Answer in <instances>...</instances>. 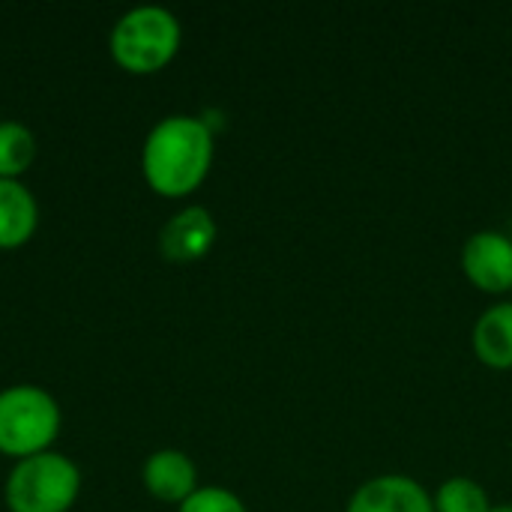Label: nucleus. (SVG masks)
Wrapping results in <instances>:
<instances>
[{
	"label": "nucleus",
	"mask_w": 512,
	"mask_h": 512,
	"mask_svg": "<svg viewBox=\"0 0 512 512\" xmlns=\"http://www.w3.org/2000/svg\"><path fill=\"white\" fill-rule=\"evenodd\" d=\"M180 36L183 30L171 9L144 3L132 6L117 18V24L111 27L108 48L117 66H123L126 72L150 75L171 63L180 48Z\"/></svg>",
	"instance_id": "f03ea898"
},
{
	"label": "nucleus",
	"mask_w": 512,
	"mask_h": 512,
	"mask_svg": "<svg viewBox=\"0 0 512 512\" xmlns=\"http://www.w3.org/2000/svg\"><path fill=\"white\" fill-rule=\"evenodd\" d=\"M213 162V129L201 117H162L144 138L141 171L153 192L183 198L201 186Z\"/></svg>",
	"instance_id": "f257e3e1"
},
{
	"label": "nucleus",
	"mask_w": 512,
	"mask_h": 512,
	"mask_svg": "<svg viewBox=\"0 0 512 512\" xmlns=\"http://www.w3.org/2000/svg\"><path fill=\"white\" fill-rule=\"evenodd\" d=\"M141 480L153 498H159L165 504H177V507L198 489L195 462L180 450H156L144 462Z\"/></svg>",
	"instance_id": "6e6552de"
},
{
	"label": "nucleus",
	"mask_w": 512,
	"mask_h": 512,
	"mask_svg": "<svg viewBox=\"0 0 512 512\" xmlns=\"http://www.w3.org/2000/svg\"><path fill=\"white\" fill-rule=\"evenodd\" d=\"M345 512H435V501L414 477L381 474L357 486Z\"/></svg>",
	"instance_id": "0eeeda50"
},
{
	"label": "nucleus",
	"mask_w": 512,
	"mask_h": 512,
	"mask_svg": "<svg viewBox=\"0 0 512 512\" xmlns=\"http://www.w3.org/2000/svg\"><path fill=\"white\" fill-rule=\"evenodd\" d=\"M216 240V219L207 207L189 204L174 213L159 231V252L171 264H192L210 252Z\"/></svg>",
	"instance_id": "423d86ee"
},
{
	"label": "nucleus",
	"mask_w": 512,
	"mask_h": 512,
	"mask_svg": "<svg viewBox=\"0 0 512 512\" xmlns=\"http://www.w3.org/2000/svg\"><path fill=\"white\" fill-rule=\"evenodd\" d=\"M36 156L33 132L18 120H0V177L18 180Z\"/></svg>",
	"instance_id": "9b49d317"
},
{
	"label": "nucleus",
	"mask_w": 512,
	"mask_h": 512,
	"mask_svg": "<svg viewBox=\"0 0 512 512\" xmlns=\"http://www.w3.org/2000/svg\"><path fill=\"white\" fill-rule=\"evenodd\" d=\"M474 351L492 369H512V303L489 306L474 324Z\"/></svg>",
	"instance_id": "9d476101"
},
{
	"label": "nucleus",
	"mask_w": 512,
	"mask_h": 512,
	"mask_svg": "<svg viewBox=\"0 0 512 512\" xmlns=\"http://www.w3.org/2000/svg\"><path fill=\"white\" fill-rule=\"evenodd\" d=\"M177 512H249L246 504L231 492V489H222V486H201L195 489Z\"/></svg>",
	"instance_id": "ddd939ff"
},
{
	"label": "nucleus",
	"mask_w": 512,
	"mask_h": 512,
	"mask_svg": "<svg viewBox=\"0 0 512 512\" xmlns=\"http://www.w3.org/2000/svg\"><path fill=\"white\" fill-rule=\"evenodd\" d=\"M462 270L468 279L489 291L504 294L512 291V237L504 231L486 228L465 240L462 249Z\"/></svg>",
	"instance_id": "39448f33"
},
{
	"label": "nucleus",
	"mask_w": 512,
	"mask_h": 512,
	"mask_svg": "<svg viewBox=\"0 0 512 512\" xmlns=\"http://www.w3.org/2000/svg\"><path fill=\"white\" fill-rule=\"evenodd\" d=\"M81 489L78 465L54 450L18 459L6 477L9 512H66Z\"/></svg>",
	"instance_id": "7ed1b4c3"
},
{
	"label": "nucleus",
	"mask_w": 512,
	"mask_h": 512,
	"mask_svg": "<svg viewBox=\"0 0 512 512\" xmlns=\"http://www.w3.org/2000/svg\"><path fill=\"white\" fill-rule=\"evenodd\" d=\"M435 512H489L492 501L489 492L471 480V477H450L438 486V492L432 495Z\"/></svg>",
	"instance_id": "f8f14e48"
},
{
	"label": "nucleus",
	"mask_w": 512,
	"mask_h": 512,
	"mask_svg": "<svg viewBox=\"0 0 512 512\" xmlns=\"http://www.w3.org/2000/svg\"><path fill=\"white\" fill-rule=\"evenodd\" d=\"M39 222V207L33 192L21 180L0 177V249L24 246Z\"/></svg>",
	"instance_id": "1a4fd4ad"
},
{
	"label": "nucleus",
	"mask_w": 512,
	"mask_h": 512,
	"mask_svg": "<svg viewBox=\"0 0 512 512\" xmlns=\"http://www.w3.org/2000/svg\"><path fill=\"white\" fill-rule=\"evenodd\" d=\"M489 512H512V504H498V507H492Z\"/></svg>",
	"instance_id": "4468645a"
},
{
	"label": "nucleus",
	"mask_w": 512,
	"mask_h": 512,
	"mask_svg": "<svg viewBox=\"0 0 512 512\" xmlns=\"http://www.w3.org/2000/svg\"><path fill=\"white\" fill-rule=\"evenodd\" d=\"M60 432V408L51 393L36 384L0 390V453L27 459L45 453Z\"/></svg>",
	"instance_id": "20e7f679"
}]
</instances>
